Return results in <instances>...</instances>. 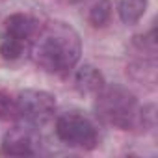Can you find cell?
<instances>
[{"instance_id":"6da1fadb","label":"cell","mask_w":158,"mask_h":158,"mask_svg":"<svg viewBox=\"0 0 158 158\" xmlns=\"http://www.w3.org/2000/svg\"><path fill=\"white\" fill-rule=\"evenodd\" d=\"M32 60L50 74H65L80 60L82 43L78 32L67 23L54 21L39 26L32 39Z\"/></svg>"},{"instance_id":"7a4b0ae2","label":"cell","mask_w":158,"mask_h":158,"mask_svg":"<svg viewBox=\"0 0 158 158\" xmlns=\"http://www.w3.org/2000/svg\"><path fill=\"white\" fill-rule=\"evenodd\" d=\"M97 95L95 101V112L97 115L121 130H128L136 125L139 110H138V101L134 93H130L127 88L112 84V86H102V89Z\"/></svg>"},{"instance_id":"3957f363","label":"cell","mask_w":158,"mask_h":158,"mask_svg":"<svg viewBox=\"0 0 158 158\" xmlns=\"http://www.w3.org/2000/svg\"><path fill=\"white\" fill-rule=\"evenodd\" d=\"M56 136L69 147L76 149H95L99 141V134L95 125L76 112H69L58 117L56 121Z\"/></svg>"},{"instance_id":"277c9868","label":"cell","mask_w":158,"mask_h":158,"mask_svg":"<svg viewBox=\"0 0 158 158\" xmlns=\"http://www.w3.org/2000/svg\"><path fill=\"white\" fill-rule=\"evenodd\" d=\"M19 117L32 127L48 123L56 114V99L41 89H26L17 97Z\"/></svg>"},{"instance_id":"5b68a950","label":"cell","mask_w":158,"mask_h":158,"mask_svg":"<svg viewBox=\"0 0 158 158\" xmlns=\"http://www.w3.org/2000/svg\"><path fill=\"white\" fill-rule=\"evenodd\" d=\"M2 154L8 156H30L35 154V136L30 128L13 127L2 141Z\"/></svg>"},{"instance_id":"8992f818","label":"cell","mask_w":158,"mask_h":158,"mask_svg":"<svg viewBox=\"0 0 158 158\" xmlns=\"http://www.w3.org/2000/svg\"><path fill=\"white\" fill-rule=\"evenodd\" d=\"M39 23L30 17V15H24V13H15V15H10L4 23V34L23 41V43H32V39L35 37V34L39 32Z\"/></svg>"},{"instance_id":"52a82bcc","label":"cell","mask_w":158,"mask_h":158,"mask_svg":"<svg viewBox=\"0 0 158 158\" xmlns=\"http://www.w3.org/2000/svg\"><path fill=\"white\" fill-rule=\"evenodd\" d=\"M102 86H104V76L91 63H84L74 74V88L80 93H86V95L99 93Z\"/></svg>"},{"instance_id":"ba28073f","label":"cell","mask_w":158,"mask_h":158,"mask_svg":"<svg viewBox=\"0 0 158 158\" xmlns=\"http://www.w3.org/2000/svg\"><path fill=\"white\" fill-rule=\"evenodd\" d=\"M147 10V0H121L119 17L125 24H136Z\"/></svg>"},{"instance_id":"9c48e42d","label":"cell","mask_w":158,"mask_h":158,"mask_svg":"<svg viewBox=\"0 0 158 158\" xmlns=\"http://www.w3.org/2000/svg\"><path fill=\"white\" fill-rule=\"evenodd\" d=\"M112 17V2L110 0H99L89 10V23L95 28H102L110 23Z\"/></svg>"},{"instance_id":"30bf717a","label":"cell","mask_w":158,"mask_h":158,"mask_svg":"<svg viewBox=\"0 0 158 158\" xmlns=\"http://www.w3.org/2000/svg\"><path fill=\"white\" fill-rule=\"evenodd\" d=\"M24 48H26V43H23V41H19V39L11 37L8 34L2 35V41H0V54H2L4 60H10V61L19 60L23 56Z\"/></svg>"},{"instance_id":"8fae6325","label":"cell","mask_w":158,"mask_h":158,"mask_svg":"<svg viewBox=\"0 0 158 158\" xmlns=\"http://www.w3.org/2000/svg\"><path fill=\"white\" fill-rule=\"evenodd\" d=\"M19 117L17 102L4 91H0V119L2 121H13Z\"/></svg>"}]
</instances>
